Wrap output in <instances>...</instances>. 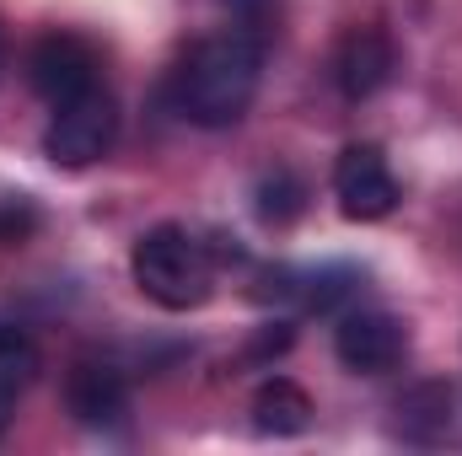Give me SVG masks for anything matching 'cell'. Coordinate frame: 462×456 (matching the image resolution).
Here are the masks:
<instances>
[{"label":"cell","mask_w":462,"mask_h":456,"mask_svg":"<svg viewBox=\"0 0 462 456\" xmlns=\"http://www.w3.org/2000/svg\"><path fill=\"white\" fill-rule=\"evenodd\" d=\"M263 43L247 38V32H210L199 38L183 65H178V81H172V103L178 114L199 129H231L236 118L253 108L258 97V76H263Z\"/></svg>","instance_id":"obj_1"},{"label":"cell","mask_w":462,"mask_h":456,"mask_svg":"<svg viewBox=\"0 0 462 456\" xmlns=\"http://www.w3.org/2000/svg\"><path fill=\"white\" fill-rule=\"evenodd\" d=\"M129 274L140 285L145 301H156L162 312H194L210 301L216 290V263H210V247L194 236L189 226H151L134 252H129Z\"/></svg>","instance_id":"obj_2"},{"label":"cell","mask_w":462,"mask_h":456,"mask_svg":"<svg viewBox=\"0 0 462 456\" xmlns=\"http://www.w3.org/2000/svg\"><path fill=\"white\" fill-rule=\"evenodd\" d=\"M118 140V103L108 87H92V92H81L76 103H60L54 118H49V129H43V156L54 161V167H92V161H103L108 150H114Z\"/></svg>","instance_id":"obj_3"},{"label":"cell","mask_w":462,"mask_h":456,"mask_svg":"<svg viewBox=\"0 0 462 456\" xmlns=\"http://www.w3.org/2000/svg\"><path fill=\"white\" fill-rule=\"evenodd\" d=\"M27 81H32V92H38L49 108H60V103H76L81 92L103 87V59H97V49H92L87 38H76V32H49V38H38L32 54H27Z\"/></svg>","instance_id":"obj_4"},{"label":"cell","mask_w":462,"mask_h":456,"mask_svg":"<svg viewBox=\"0 0 462 456\" xmlns=\"http://www.w3.org/2000/svg\"><path fill=\"white\" fill-rule=\"evenodd\" d=\"M334 199L349 221H387L398 210V178L382 156V145H345L334 161Z\"/></svg>","instance_id":"obj_5"},{"label":"cell","mask_w":462,"mask_h":456,"mask_svg":"<svg viewBox=\"0 0 462 456\" xmlns=\"http://www.w3.org/2000/svg\"><path fill=\"white\" fill-rule=\"evenodd\" d=\"M334 354L355 376H387L409 354V328L393 312H355L349 306V312H339V328H334Z\"/></svg>","instance_id":"obj_6"},{"label":"cell","mask_w":462,"mask_h":456,"mask_svg":"<svg viewBox=\"0 0 462 456\" xmlns=\"http://www.w3.org/2000/svg\"><path fill=\"white\" fill-rule=\"evenodd\" d=\"M393 65H398V54H393V38L382 27H349L334 43L328 76H334L345 103H365V97H376L393 81Z\"/></svg>","instance_id":"obj_7"},{"label":"cell","mask_w":462,"mask_h":456,"mask_svg":"<svg viewBox=\"0 0 462 456\" xmlns=\"http://www.w3.org/2000/svg\"><path fill=\"white\" fill-rule=\"evenodd\" d=\"M65 408L87 430H118L129 414V381L108 360H76L65 376Z\"/></svg>","instance_id":"obj_8"},{"label":"cell","mask_w":462,"mask_h":456,"mask_svg":"<svg viewBox=\"0 0 462 456\" xmlns=\"http://www.w3.org/2000/svg\"><path fill=\"white\" fill-rule=\"evenodd\" d=\"M452 408L457 403H452L447 381H414L398 397V435L409 446H441V441H452V424H457Z\"/></svg>","instance_id":"obj_9"},{"label":"cell","mask_w":462,"mask_h":456,"mask_svg":"<svg viewBox=\"0 0 462 456\" xmlns=\"http://www.w3.org/2000/svg\"><path fill=\"white\" fill-rule=\"evenodd\" d=\"M253 424L263 430V435H301L307 424H312V397L291 381V376H274V381H263L258 392H253Z\"/></svg>","instance_id":"obj_10"},{"label":"cell","mask_w":462,"mask_h":456,"mask_svg":"<svg viewBox=\"0 0 462 456\" xmlns=\"http://www.w3.org/2000/svg\"><path fill=\"white\" fill-rule=\"evenodd\" d=\"M32 376H38V343L22 328H0V435L11 424L22 392L32 387Z\"/></svg>","instance_id":"obj_11"},{"label":"cell","mask_w":462,"mask_h":456,"mask_svg":"<svg viewBox=\"0 0 462 456\" xmlns=\"http://www.w3.org/2000/svg\"><path fill=\"white\" fill-rule=\"evenodd\" d=\"M253 199H258V221H263V226H291V221L307 210V183H301L291 167H274V172L258 178Z\"/></svg>","instance_id":"obj_12"},{"label":"cell","mask_w":462,"mask_h":456,"mask_svg":"<svg viewBox=\"0 0 462 456\" xmlns=\"http://www.w3.org/2000/svg\"><path fill=\"white\" fill-rule=\"evenodd\" d=\"M296 290H301L307 312H349L360 296V274L355 269H318V274H301Z\"/></svg>","instance_id":"obj_13"},{"label":"cell","mask_w":462,"mask_h":456,"mask_svg":"<svg viewBox=\"0 0 462 456\" xmlns=\"http://www.w3.org/2000/svg\"><path fill=\"white\" fill-rule=\"evenodd\" d=\"M231 16V27L236 32H247V38H258L263 49L274 43V32H280V0H221Z\"/></svg>","instance_id":"obj_14"},{"label":"cell","mask_w":462,"mask_h":456,"mask_svg":"<svg viewBox=\"0 0 462 456\" xmlns=\"http://www.w3.org/2000/svg\"><path fill=\"white\" fill-rule=\"evenodd\" d=\"M0 59H5V38H0Z\"/></svg>","instance_id":"obj_15"}]
</instances>
